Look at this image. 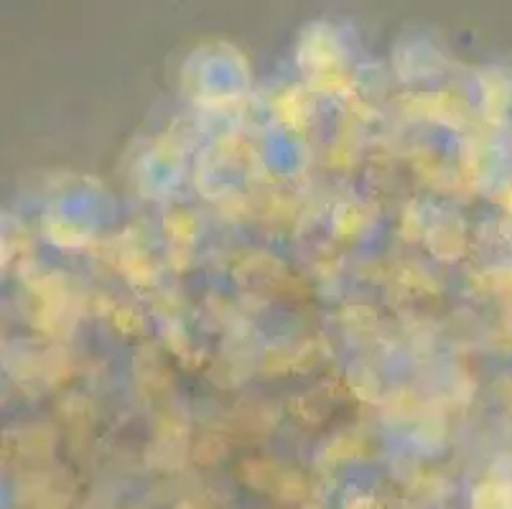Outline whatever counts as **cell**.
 I'll use <instances>...</instances> for the list:
<instances>
[]
</instances>
